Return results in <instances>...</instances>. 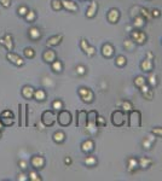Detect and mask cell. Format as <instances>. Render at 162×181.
<instances>
[{"mask_svg":"<svg viewBox=\"0 0 162 181\" xmlns=\"http://www.w3.org/2000/svg\"><path fill=\"white\" fill-rule=\"evenodd\" d=\"M134 27H138V28H140V27H143L144 24H145V19H144V17L143 16H138V17H135L134 18Z\"/></svg>","mask_w":162,"mask_h":181,"instance_id":"obj_25","label":"cell"},{"mask_svg":"<svg viewBox=\"0 0 162 181\" xmlns=\"http://www.w3.org/2000/svg\"><path fill=\"white\" fill-rule=\"evenodd\" d=\"M116 64H118L119 67H123V65L126 64V58L123 56H119L118 58H116Z\"/></svg>","mask_w":162,"mask_h":181,"instance_id":"obj_35","label":"cell"},{"mask_svg":"<svg viewBox=\"0 0 162 181\" xmlns=\"http://www.w3.org/2000/svg\"><path fill=\"white\" fill-rule=\"evenodd\" d=\"M22 95L24 98H27V99H30L34 95V89L33 87H30V86H24L22 88Z\"/></svg>","mask_w":162,"mask_h":181,"instance_id":"obj_19","label":"cell"},{"mask_svg":"<svg viewBox=\"0 0 162 181\" xmlns=\"http://www.w3.org/2000/svg\"><path fill=\"white\" fill-rule=\"evenodd\" d=\"M122 109L125 110V111H131V110H132V105H131L129 102H123L122 103Z\"/></svg>","mask_w":162,"mask_h":181,"instance_id":"obj_37","label":"cell"},{"mask_svg":"<svg viewBox=\"0 0 162 181\" xmlns=\"http://www.w3.org/2000/svg\"><path fill=\"white\" fill-rule=\"evenodd\" d=\"M52 106L56 110H60V109H62V102H60V100H56V102H53Z\"/></svg>","mask_w":162,"mask_h":181,"instance_id":"obj_39","label":"cell"},{"mask_svg":"<svg viewBox=\"0 0 162 181\" xmlns=\"http://www.w3.org/2000/svg\"><path fill=\"white\" fill-rule=\"evenodd\" d=\"M141 124L140 112L137 110H131L128 115V127L129 128H138Z\"/></svg>","mask_w":162,"mask_h":181,"instance_id":"obj_1","label":"cell"},{"mask_svg":"<svg viewBox=\"0 0 162 181\" xmlns=\"http://www.w3.org/2000/svg\"><path fill=\"white\" fill-rule=\"evenodd\" d=\"M148 80H149V83L151 86H155V85L157 83V77H156V75H151Z\"/></svg>","mask_w":162,"mask_h":181,"instance_id":"obj_38","label":"cell"},{"mask_svg":"<svg viewBox=\"0 0 162 181\" xmlns=\"http://www.w3.org/2000/svg\"><path fill=\"white\" fill-rule=\"evenodd\" d=\"M140 67L143 69V71L149 73V71H151V69H153V62H151V59H145L144 62L140 64Z\"/></svg>","mask_w":162,"mask_h":181,"instance_id":"obj_21","label":"cell"},{"mask_svg":"<svg viewBox=\"0 0 162 181\" xmlns=\"http://www.w3.org/2000/svg\"><path fill=\"white\" fill-rule=\"evenodd\" d=\"M41 122L44 123V126L46 127H52L56 122V115L52 110H46L44 111L41 115Z\"/></svg>","mask_w":162,"mask_h":181,"instance_id":"obj_4","label":"cell"},{"mask_svg":"<svg viewBox=\"0 0 162 181\" xmlns=\"http://www.w3.org/2000/svg\"><path fill=\"white\" fill-rule=\"evenodd\" d=\"M0 117H10V118H15L11 110H5V111L1 112V115H0Z\"/></svg>","mask_w":162,"mask_h":181,"instance_id":"obj_34","label":"cell"},{"mask_svg":"<svg viewBox=\"0 0 162 181\" xmlns=\"http://www.w3.org/2000/svg\"><path fill=\"white\" fill-rule=\"evenodd\" d=\"M102 54H103L104 57L110 58V57L114 54V48H113V46H111L110 44H104L103 47H102Z\"/></svg>","mask_w":162,"mask_h":181,"instance_id":"obj_13","label":"cell"},{"mask_svg":"<svg viewBox=\"0 0 162 181\" xmlns=\"http://www.w3.org/2000/svg\"><path fill=\"white\" fill-rule=\"evenodd\" d=\"M57 120H58V123L62 126V127H68V126L72 123V115L68 110H59L58 112V116H57Z\"/></svg>","mask_w":162,"mask_h":181,"instance_id":"obj_3","label":"cell"},{"mask_svg":"<svg viewBox=\"0 0 162 181\" xmlns=\"http://www.w3.org/2000/svg\"><path fill=\"white\" fill-rule=\"evenodd\" d=\"M0 138H1V130H0Z\"/></svg>","mask_w":162,"mask_h":181,"instance_id":"obj_56","label":"cell"},{"mask_svg":"<svg viewBox=\"0 0 162 181\" xmlns=\"http://www.w3.org/2000/svg\"><path fill=\"white\" fill-rule=\"evenodd\" d=\"M144 94V97L145 98H148V99H151V98H153V90H148V92H145V93H143Z\"/></svg>","mask_w":162,"mask_h":181,"instance_id":"obj_45","label":"cell"},{"mask_svg":"<svg viewBox=\"0 0 162 181\" xmlns=\"http://www.w3.org/2000/svg\"><path fill=\"white\" fill-rule=\"evenodd\" d=\"M140 90H141V93H145V92H148V90H149V87L146 86V85H143V86L140 87Z\"/></svg>","mask_w":162,"mask_h":181,"instance_id":"obj_49","label":"cell"},{"mask_svg":"<svg viewBox=\"0 0 162 181\" xmlns=\"http://www.w3.org/2000/svg\"><path fill=\"white\" fill-rule=\"evenodd\" d=\"M0 121L1 123L4 124V127H7V126H12L13 124V118H10V117H0Z\"/></svg>","mask_w":162,"mask_h":181,"instance_id":"obj_29","label":"cell"},{"mask_svg":"<svg viewBox=\"0 0 162 181\" xmlns=\"http://www.w3.org/2000/svg\"><path fill=\"white\" fill-rule=\"evenodd\" d=\"M18 164L21 165V168H22L23 170L27 168V162H26V161H19V162H18Z\"/></svg>","mask_w":162,"mask_h":181,"instance_id":"obj_47","label":"cell"},{"mask_svg":"<svg viewBox=\"0 0 162 181\" xmlns=\"http://www.w3.org/2000/svg\"><path fill=\"white\" fill-rule=\"evenodd\" d=\"M119 17H120V12H119V10H116V9H111L109 13H108V19L111 22V23H116L119 21Z\"/></svg>","mask_w":162,"mask_h":181,"instance_id":"obj_14","label":"cell"},{"mask_svg":"<svg viewBox=\"0 0 162 181\" xmlns=\"http://www.w3.org/2000/svg\"><path fill=\"white\" fill-rule=\"evenodd\" d=\"M28 176H29V178H28L29 180H33V181H39V180H40V178L38 176V174L34 173V172H30Z\"/></svg>","mask_w":162,"mask_h":181,"instance_id":"obj_36","label":"cell"},{"mask_svg":"<svg viewBox=\"0 0 162 181\" xmlns=\"http://www.w3.org/2000/svg\"><path fill=\"white\" fill-rule=\"evenodd\" d=\"M42 58H44L45 62L52 63L53 60H56V53H54V51H52V50H47V51L44 52Z\"/></svg>","mask_w":162,"mask_h":181,"instance_id":"obj_15","label":"cell"},{"mask_svg":"<svg viewBox=\"0 0 162 181\" xmlns=\"http://www.w3.org/2000/svg\"><path fill=\"white\" fill-rule=\"evenodd\" d=\"M78 73L79 74H81V75H82V74H85V68L84 67H78Z\"/></svg>","mask_w":162,"mask_h":181,"instance_id":"obj_50","label":"cell"},{"mask_svg":"<svg viewBox=\"0 0 162 181\" xmlns=\"http://www.w3.org/2000/svg\"><path fill=\"white\" fill-rule=\"evenodd\" d=\"M150 164H151V161L149 158H140L139 163H138V165L141 167V168H148Z\"/></svg>","mask_w":162,"mask_h":181,"instance_id":"obj_28","label":"cell"},{"mask_svg":"<svg viewBox=\"0 0 162 181\" xmlns=\"http://www.w3.org/2000/svg\"><path fill=\"white\" fill-rule=\"evenodd\" d=\"M153 134H155V135H162V129H160V128H155V129H153V132H151Z\"/></svg>","mask_w":162,"mask_h":181,"instance_id":"obj_46","label":"cell"},{"mask_svg":"<svg viewBox=\"0 0 162 181\" xmlns=\"http://www.w3.org/2000/svg\"><path fill=\"white\" fill-rule=\"evenodd\" d=\"M24 56H26L27 58H33L34 56H35V52H34V50L33 48H29V47H27V48H24Z\"/></svg>","mask_w":162,"mask_h":181,"instance_id":"obj_30","label":"cell"},{"mask_svg":"<svg viewBox=\"0 0 162 181\" xmlns=\"http://www.w3.org/2000/svg\"><path fill=\"white\" fill-rule=\"evenodd\" d=\"M62 39H63L62 35H54V36H52L51 39L47 40L46 45L47 46H57V45L62 41Z\"/></svg>","mask_w":162,"mask_h":181,"instance_id":"obj_17","label":"cell"},{"mask_svg":"<svg viewBox=\"0 0 162 181\" xmlns=\"http://www.w3.org/2000/svg\"><path fill=\"white\" fill-rule=\"evenodd\" d=\"M62 1L60 0H52V7L53 10H60L62 9Z\"/></svg>","mask_w":162,"mask_h":181,"instance_id":"obj_33","label":"cell"},{"mask_svg":"<svg viewBox=\"0 0 162 181\" xmlns=\"http://www.w3.org/2000/svg\"><path fill=\"white\" fill-rule=\"evenodd\" d=\"M125 47H128V48L132 47V41H131V40H127V41L125 42Z\"/></svg>","mask_w":162,"mask_h":181,"instance_id":"obj_51","label":"cell"},{"mask_svg":"<svg viewBox=\"0 0 162 181\" xmlns=\"http://www.w3.org/2000/svg\"><path fill=\"white\" fill-rule=\"evenodd\" d=\"M94 145H93V141L91 139L86 140V141L82 143V145H81V150L84 151V152H91V151L93 150Z\"/></svg>","mask_w":162,"mask_h":181,"instance_id":"obj_16","label":"cell"},{"mask_svg":"<svg viewBox=\"0 0 162 181\" xmlns=\"http://www.w3.org/2000/svg\"><path fill=\"white\" fill-rule=\"evenodd\" d=\"M79 93L81 95V98L85 103H91L93 100V93L91 89H87V88H80L79 89Z\"/></svg>","mask_w":162,"mask_h":181,"instance_id":"obj_7","label":"cell"},{"mask_svg":"<svg viewBox=\"0 0 162 181\" xmlns=\"http://www.w3.org/2000/svg\"><path fill=\"white\" fill-rule=\"evenodd\" d=\"M24 17H26V19L28 22H33L35 19V12L34 11H29V10H28V12L26 13V16H24Z\"/></svg>","mask_w":162,"mask_h":181,"instance_id":"obj_32","label":"cell"},{"mask_svg":"<svg viewBox=\"0 0 162 181\" xmlns=\"http://www.w3.org/2000/svg\"><path fill=\"white\" fill-rule=\"evenodd\" d=\"M131 36H132V39L134 40L137 44H139V45L144 44V42L146 41V35H145V33L139 32V30L132 32V33H131Z\"/></svg>","mask_w":162,"mask_h":181,"instance_id":"obj_8","label":"cell"},{"mask_svg":"<svg viewBox=\"0 0 162 181\" xmlns=\"http://www.w3.org/2000/svg\"><path fill=\"white\" fill-rule=\"evenodd\" d=\"M97 9H98L97 3H92V4L90 5V7H88V10H87V12H86V16H87L88 18H92L94 15H96V12H97Z\"/></svg>","mask_w":162,"mask_h":181,"instance_id":"obj_20","label":"cell"},{"mask_svg":"<svg viewBox=\"0 0 162 181\" xmlns=\"http://www.w3.org/2000/svg\"><path fill=\"white\" fill-rule=\"evenodd\" d=\"M97 117H98L97 111H94V110L87 112V126H86V127H87L90 130H92V132L98 127L97 126Z\"/></svg>","mask_w":162,"mask_h":181,"instance_id":"obj_5","label":"cell"},{"mask_svg":"<svg viewBox=\"0 0 162 181\" xmlns=\"http://www.w3.org/2000/svg\"><path fill=\"white\" fill-rule=\"evenodd\" d=\"M62 5L67 10H70V11H76L78 10L76 4H75L74 1H72V0H62Z\"/></svg>","mask_w":162,"mask_h":181,"instance_id":"obj_18","label":"cell"},{"mask_svg":"<svg viewBox=\"0 0 162 181\" xmlns=\"http://www.w3.org/2000/svg\"><path fill=\"white\" fill-rule=\"evenodd\" d=\"M153 16L154 17H159L160 16V11H159V10H154V11H153Z\"/></svg>","mask_w":162,"mask_h":181,"instance_id":"obj_52","label":"cell"},{"mask_svg":"<svg viewBox=\"0 0 162 181\" xmlns=\"http://www.w3.org/2000/svg\"><path fill=\"white\" fill-rule=\"evenodd\" d=\"M52 70L56 73L62 71V63H60V60H53L52 62Z\"/></svg>","mask_w":162,"mask_h":181,"instance_id":"obj_26","label":"cell"},{"mask_svg":"<svg viewBox=\"0 0 162 181\" xmlns=\"http://www.w3.org/2000/svg\"><path fill=\"white\" fill-rule=\"evenodd\" d=\"M30 163H32V165L35 169H39V168H42L44 167L45 159L42 157H39V156H34V157L32 158V161H30Z\"/></svg>","mask_w":162,"mask_h":181,"instance_id":"obj_12","label":"cell"},{"mask_svg":"<svg viewBox=\"0 0 162 181\" xmlns=\"http://www.w3.org/2000/svg\"><path fill=\"white\" fill-rule=\"evenodd\" d=\"M134 85H135L137 87L140 88L141 86H143V85H145V79H144L143 76H138V77L134 80Z\"/></svg>","mask_w":162,"mask_h":181,"instance_id":"obj_31","label":"cell"},{"mask_svg":"<svg viewBox=\"0 0 162 181\" xmlns=\"http://www.w3.org/2000/svg\"><path fill=\"white\" fill-rule=\"evenodd\" d=\"M64 162H65V164H70V163H72V159H70V158H65Z\"/></svg>","mask_w":162,"mask_h":181,"instance_id":"obj_54","label":"cell"},{"mask_svg":"<svg viewBox=\"0 0 162 181\" xmlns=\"http://www.w3.org/2000/svg\"><path fill=\"white\" fill-rule=\"evenodd\" d=\"M3 128H4V124H3V123H1V121H0V130H1V129H3Z\"/></svg>","mask_w":162,"mask_h":181,"instance_id":"obj_55","label":"cell"},{"mask_svg":"<svg viewBox=\"0 0 162 181\" xmlns=\"http://www.w3.org/2000/svg\"><path fill=\"white\" fill-rule=\"evenodd\" d=\"M128 170L129 172H133V169L138 167V161H137L135 158H129L128 159Z\"/></svg>","mask_w":162,"mask_h":181,"instance_id":"obj_27","label":"cell"},{"mask_svg":"<svg viewBox=\"0 0 162 181\" xmlns=\"http://www.w3.org/2000/svg\"><path fill=\"white\" fill-rule=\"evenodd\" d=\"M104 123H105L104 117H102V116L97 117V126H98V127H99V126H104Z\"/></svg>","mask_w":162,"mask_h":181,"instance_id":"obj_44","label":"cell"},{"mask_svg":"<svg viewBox=\"0 0 162 181\" xmlns=\"http://www.w3.org/2000/svg\"><path fill=\"white\" fill-rule=\"evenodd\" d=\"M34 97H35V99L37 100H44L45 99V97H46V94H45V92L42 89H38V90H34Z\"/></svg>","mask_w":162,"mask_h":181,"instance_id":"obj_24","label":"cell"},{"mask_svg":"<svg viewBox=\"0 0 162 181\" xmlns=\"http://www.w3.org/2000/svg\"><path fill=\"white\" fill-rule=\"evenodd\" d=\"M111 122H113L115 127H122L126 122V116L122 110H115L111 114Z\"/></svg>","mask_w":162,"mask_h":181,"instance_id":"obj_2","label":"cell"},{"mask_svg":"<svg viewBox=\"0 0 162 181\" xmlns=\"http://www.w3.org/2000/svg\"><path fill=\"white\" fill-rule=\"evenodd\" d=\"M81 47H82L84 52H85L86 54H87V56H93V54L96 53V48H94V47H92V46H90L88 42L86 41L85 39L81 40Z\"/></svg>","mask_w":162,"mask_h":181,"instance_id":"obj_11","label":"cell"},{"mask_svg":"<svg viewBox=\"0 0 162 181\" xmlns=\"http://www.w3.org/2000/svg\"><path fill=\"white\" fill-rule=\"evenodd\" d=\"M28 12V9L26 6H22V7H19L18 9V13L19 15H22V16H26V13Z\"/></svg>","mask_w":162,"mask_h":181,"instance_id":"obj_41","label":"cell"},{"mask_svg":"<svg viewBox=\"0 0 162 181\" xmlns=\"http://www.w3.org/2000/svg\"><path fill=\"white\" fill-rule=\"evenodd\" d=\"M85 163L88 164V165H93L96 163V159L93 157H87V158H86V161H85Z\"/></svg>","mask_w":162,"mask_h":181,"instance_id":"obj_42","label":"cell"},{"mask_svg":"<svg viewBox=\"0 0 162 181\" xmlns=\"http://www.w3.org/2000/svg\"><path fill=\"white\" fill-rule=\"evenodd\" d=\"M76 126L80 128H84L87 126V112L85 110H80L76 112Z\"/></svg>","mask_w":162,"mask_h":181,"instance_id":"obj_6","label":"cell"},{"mask_svg":"<svg viewBox=\"0 0 162 181\" xmlns=\"http://www.w3.org/2000/svg\"><path fill=\"white\" fill-rule=\"evenodd\" d=\"M18 116H19L18 124H19V126H23V123H22V105H21V104L18 105Z\"/></svg>","mask_w":162,"mask_h":181,"instance_id":"obj_40","label":"cell"},{"mask_svg":"<svg viewBox=\"0 0 162 181\" xmlns=\"http://www.w3.org/2000/svg\"><path fill=\"white\" fill-rule=\"evenodd\" d=\"M0 44L4 45V46L9 50V51H12V50H13V41H12V36H11V35L6 34L4 39H0Z\"/></svg>","mask_w":162,"mask_h":181,"instance_id":"obj_10","label":"cell"},{"mask_svg":"<svg viewBox=\"0 0 162 181\" xmlns=\"http://www.w3.org/2000/svg\"><path fill=\"white\" fill-rule=\"evenodd\" d=\"M64 139H65V135H64V133H62V132H57V133H54L53 134V140L56 143H63L64 141Z\"/></svg>","mask_w":162,"mask_h":181,"instance_id":"obj_23","label":"cell"},{"mask_svg":"<svg viewBox=\"0 0 162 181\" xmlns=\"http://www.w3.org/2000/svg\"><path fill=\"white\" fill-rule=\"evenodd\" d=\"M29 36L33 40H37L41 36V33H40V30L38 28H30L29 29Z\"/></svg>","mask_w":162,"mask_h":181,"instance_id":"obj_22","label":"cell"},{"mask_svg":"<svg viewBox=\"0 0 162 181\" xmlns=\"http://www.w3.org/2000/svg\"><path fill=\"white\" fill-rule=\"evenodd\" d=\"M140 11H141V15H143V16H146V18H148V19H150L149 13H148V11H146L145 9H140Z\"/></svg>","mask_w":162,"mask_h":181,"instance_id":"obj_48","label":"cell"},{"mask_svg":"<svg viewBox=\"0 0 162 181\" xmlns=\"http://www.w3.org/2000/svg\"><path fill=\"white\" fill-rule=\"evenodd\" d=\"M0 4H1L4 7H9L10 5H11V0H0Z\"/></svg>","mask_w":162,"mask_h":181,"instance_id":"obj_43","label":"cell"},{"mask_svg":"<svg viewBox=\"0 0 162 181\" xmlns=\"http://www.w3.org/2000/svg\"><path fill=\"white\" fill-rule=\"evenodd\" d=\"M6 58H7V60H10L12 64H15V65H18V67H21V65H23L24 64V60L18 56V54H16V53H12V52H9L7 54H6Z\"/></svg>","mask_w":162,"mask_h":181,"instance_id":"obj_9","label":"cell"},{"mask_svg":"<svg viewBox=\"0 0 162 181\" xmlns=\"http://www.w3.org/2000/svg\"><path fill=\"white\" fill-rule=\"evenodd\" d=\"M24 176H26L24 174H19L17 179H18V180H27V178H24Z\"/></svg>","mask_w":162,"mask_h":181,"instance_id":"obj_53","label":"cell"}]
</instances>
